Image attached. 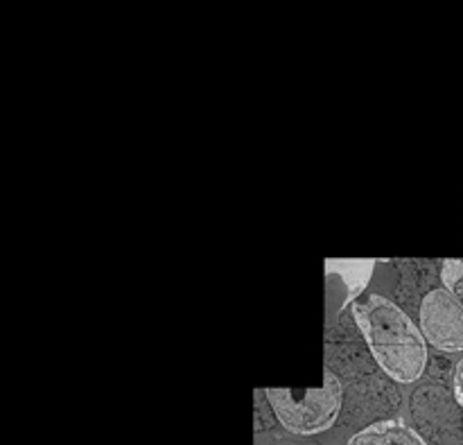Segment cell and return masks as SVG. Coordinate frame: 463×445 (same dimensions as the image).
<instances>
[{"instance_id": "1", "label": "cell", "mask_w": 463, "mask_h": 445, "mask_svg": "<svg viewBox=\"0 0 463 445\" xmlns=\"http://www.w3.org/2000/svg\"><path fill=\"white\" fill-rule=\"evenodd\" d=\"M353 319L364 335L371 355L380 369L401 384L420 380L428 366V342L420 326L407 317L392 298L371 294L353 303Z\"/></svg>"}, {"instance_id": "2", "label": "cell", "mask_w": 463, "mask_h": 445, "mask_svg": "<svg viewBox=\"0 0 463 445\" xmlns=\"http://www.w3.org/2000/svg\"><path fill=\"white\" fill-rule=\"evenodd\" d=\"M267 402L279 423L297 437L321 434L335 425L344 405V384L335 371H324V384L315 389H265Z\"/></svg>"}, {"instance_id": "3", "label": "cell", "mask_w": 463, "mask_h": 445, "mask_svg": "<svg viewBox=\"0 0 463 445\" xmlns=\"http://www.w3.org/2000/svg\"><path fill=\"white\" fill-rule=\"evenodd\" d=\"M419 324L425 342L443 353L463 351V303L446 288L432 289L419 308Z\"/></svg>"}, {"instance_id": "4", "label": "cell", "mask_w": 463, "mask_h": 445, "mask_svg": "<svg viewBox=\"0 0 463 445\" xmlns=\"http://www.w3.org/2000/svg\"><path fill=\"white\" fill-rule=\"evenodd\" d=\"M373 258H328L326 271V317L328 324L337 321L344 308L355 301L369 285L375 271Z\"/></svg>"}, {"instance_id": "5", "label": "cell", "mask_w": 463, "mask_h": 445, "mask_svg": "<svg viewBox=\"0 0 463 445\" xmlns=\"http://www.w3.org/2000/svg\"><path fill=\"white\" fill-rule=\"evenodd\" d=\"M348 445H428L425 439L398 419L375 421L357 434H353Z\"/></svg>"}, {"instance_id": "6", "label": "cell", "mask_w": 463, "mask_h": 445, "mask_svg": "<svg viewBox=\"0 0 463 445\" xmlns=\"http://www.w3.org/2000/svg\"><path fill=\"white\" fill-rule=\"evenodd\" d=\"M443 288L463 303V258H448L441 265Z\"/></svg>"}, {"instance_id": "7", "label": "cell", "mask_w": 463, "mask_h": 445, "mask_svg": "<svg viewBox=\"0 0 463 445\" xmlns=\"http://www.w3.org/2000/svg\"><path fill=\"white\" fill-rule=\"evenodd\" d=\"M452 387H455V398L457 402L463 407V357L459 360L455 369V380H452Z\"/></svg>"}]
</instances>
